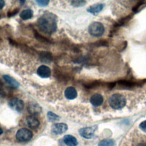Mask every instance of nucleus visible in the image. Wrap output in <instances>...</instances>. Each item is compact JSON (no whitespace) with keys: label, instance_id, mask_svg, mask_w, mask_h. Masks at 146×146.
<instances>
[{"label":"nucleus","instance_id":"obj_8","mask_svg":"<svg viewBox=\"0 0 146 146\" xmlns=\"http://www.w3.org/2000/svg\"><path fill=\"white\" fill-rule=\"evenodd\" d=\"M67 129L68 126L64 123H55L52 125V131L56 135H61L64 133L67 130Z\"/></svg>","mask_w":146,"mask_h":146},{"label":"nucleus","instance_id":"obj_14","mask_svg":"<svg viewBox=\"0 0 146 146\" xmlns=\"http://www.w3.org/2000/svg\"><path fill=\"white\" fill-rule=\"evenodd\" d=\"M28 111L29 113L33 115H37L42 111V108L40 106L36 103H31L28 106Z\"/></svg>","mask_w":146,"mask_h":146},{"label":"nucleus","instance_id":"obj_26","mask_svg":"<svg viewBox=\"0 0 146 146\" xmlns=\"http://www.w3.org/2000/svg\"><path fill=\"white\" fill-rule=\"evenodd\" d=\"M5 5V2L3 0H0V10L2 9Z\"/></svg>","mask_w":146,"mask_h":146},{"label":"nucleus","instance_id":"obj_6","mask_svg":"<svg viewBox=\"0 0 146 146\" xmlns=\"http://www.w3.org/2000/svg\"><path fill=\"white\" fill-rule=\"evenodd\" d=\"M9 106L13 110L17 112H20L23 109L24 103L22 100L14 98L9 101Z\"/></svg>","mask_w":146,"mask_h":146},{"label":"nucleus","instance_id":"obj_3","mask_svg":"<svg viewBox=\"0 0 146 146\" xmlns=\"http://www.w3.org/2000/svg\"><path fill=\"white\" fill-rule=\"evenodd\" d=\"M104 31V26L102 23L99 22H94L88 27V32L93 36H100L103 35Z\"/></svg>","mask_w":146,"mask_h":146},{"label":"nucleus","instance_id":"obj_5","mask_svg":"<svg viewBox=\"0 0 146 146\" xmlns=\"http://www.w3.org/2000/svg\"><path fill=\"white\" fill-rule=\"evenodd\" d=\"M144 82L142 81L137 82L132 80H120L117 82H116V85L117 84L119 88H131L136 86H140L143 84Z\"/></svg>","mask_w":146,"mask_h":146},{"label":"nucleus","instance_id":"obj_7","mask_svg":"<svg viewBox=\"0 0 146 146\" xmlns=\"http://www.w3.org/2000/svg\"><path fill=\"white\" fill-rule=\"evenodd\" d=\"M97 126L84 127L79 129V132L81 136L85 139H91L93 137L95 131L96 129Z\"/></svg>","mask_w":146,"mask_h":146},{"label":"nucleus","instance_id":"obj_21","mask_svg":"<svg viewBox=\"0 0 146 146\" xmlns=\"http://www.w3.org/2000/svg\"><path fill=\"white\" fill-rule=\"evenodd\" d=\"M86 2L84 1H82V0H75V1H72L71 2V4L72 6L74 7H81L84 6L86 4Z\"/></svg>","mask_w":146,"mask_h":146},{"label":"nucleus","instance_id":"obj_19","mask_svg":"<svg viewBox=\"0 0 146 146\" xmlns=\"http://www.w3.org/2000/svg\"><path fill=\"white\" fill-rule=\"evenodd\" d=\"M114 141L112 139H106L99 142L98 146H114Z\"/></svg>","mask_w":146,"mask_h":146},{"label":"nucleus","instance_id":"obj_24","mask_svg":"<svg viewBox=\"0 0 146 146\" xmlns=\"http://www.w3.org/2000/svg\"><path fill=\"white\" fill-rule=\"evenodd\" d=\"M139 128L144 132L146 133V120L142 121L139 124Z\"/></svg>","mask_w":146,"mask_h":146},{"label":"nucleus","instance_id":"obj_13","mask_svg":"<svg viewBox=\"0 0 146 146\" xmlns=\"http://www.w3.org/2000/svg\"><path fill=\"white\" fill-rule=\"evenodd\" d=\"M77 95V91L73 87H68L65 90L64 95L66 98L69 100L74 99L76 98Z\"/></svg>","mask_w":146,"mask_h":146},{"label":"nucleus","instance_id":"obj_25","mask_svg":"<svg viewBox=\"0 0 146 146\" xmlns=\"http://www.w3.org/2000/svg\"><path fill=\"white\" fill-rule=\"evenodd\" d=\"M18 11V10L16 11V9H15L14 10H13V11H11V12H9V13H8V16H9V17H12V16L14 15L15 14H16V13H17Z\"/></svg>","mask_w":146,"mask_h":146},{"label":"nucleus","instance_id":"obj_12","mask_svg":"<svg viewBox=\"0 0 146 146\" xmlns=\"http://www.w3.org/2000/svg\"><path fill=\"white\" fill-rule=\"evenodd\" d=\"M26 123L31 128H36L39 125V120L33 116H29L26 117Z\"/></svg>","mask_w":146,"mask_h":146},{"label":"nucleus","instance_id":"obj_20","mask_svg":"<svg viewBox=\"0 0 146 146\" xmlns=\"http://www.w3.org/2000/svg\"><path fill=\"white\" fill-rule=\"evenodd\" d=\"M47 117H48V120L51 121H58V120H60V117L58 115H57L56 114H55L51 111L48 112Z\"/></svg>","mask_w":146,"mask_h":146},{"label":"nucleus","instance_id":"obj_2","mask_svg":"<svg viewBox=\"0 0 146 146\" xmlns=\"http://www.w3.org/2000/svg\"><path fill=\"white\" fill-rule=\"evenodd\" d=\"M109 104L114 110H120L123 108L126 104L125 97L120 94H114L109 99Z\"/></svg>","mask_w":146,"mask_h":146},{"label":"nucleus","instance_id":"obj_10","mask_svg":"<svg viewBox=\"0 0 146 146\" xmlns=\"http://www.w3.org/2000/svg\"><path fill=\"white\" fill-rule=\"evenodd\" d=\"M104 4L98 3L89 6L87 9V11L88 13H91L92 14H96L100 12L104 8Z\"/></svg>","mask_w":146,"mask_h":146},{"label":"nucleus","instance_id":"obj_4","mask_svg":"<svg viewBox=\"0 0 146 146\" xmlns=\"http://www.w3.org/2000/svg\"><path fill=\"white\" fill-rule=\"evenodd\" d=\"M15 137L17 140L20 142H27L32 139L33 133L28 129L21 128L17 132Z\"/></svg>","mask_w":146,"mask_h":146},{"label":"nucleus","instance_id":"obj_17","mask_svg":"<svg viewBox=\"0 0 146 146\" xmlns=\"http://www.w3.org/2000/svg\"><path fill=\"white\" fill-rule=\"evenodd\" d=\"M21 18L23 20L31 19L33 16V11L31 9H26L22 11L19 15Z\"/></svg>","mask_w":146,"mask_h":146},{"label":"nucleus","instance_id":"obj_27","mask_svg":"<svg viewBox=\"0 0 146 146\" xmlns=\"http://www.w3.org/2000/svg\"><path fill=\"white\" fill-rule=\"evenodd\" d=\"M3 133V130H2V129L1 128V127H0V135L2 134Z\"/></svg>","mask_w":146,"mask_h":146},{"label":"nucleus","instance_id":"obj_18","mask_svg":"<svg viewBox=\"0 0 146 146\" xmlns=\"http://www.w3.org/2000/svg\"><path fill=\"white\" fill-rule=\"evenodd\" d=\"M3 78L5 80L6 82H7L8 84H9L10 86L14 87H18L19 84L16 80H15L13 78L7 75H3Z\"/></svg>","mask_w":146,"mask_h":146},{"label":"nucleus","instance_id":"obj_9","mask_svg":"<svg viewBox=\"0 0 146 146\" xmlns=\"http://www.w3.org/2000/svg\"><path fill=\"white\" fill-rule=\"evenodd\" d=\"M51 70L50 68L44 65H42L39 66L37 70L38 75L42 78H49L51 75Z\"/></svg>","mask_w":146,"mask_h":146},{"label":"nucleus","instance_id":"obj_15","mask_svg":"<svg viewBox=\"0 0 146 146\" xmlns=\"http://www.w3.org/2000/svg\"><path fill=\"white\" fill-rule=\"evenodd\" d=\"M63 141L67 146H76L78 145L76 139L71 135H65L63 137Z\"/></svg>","mask_w":146,"mask_h":146},{"label":"nucleus","instance_id":"obj_22","mask_svg":"<svg viewBox=\"0 0 146 146\" xmlns=\"http://www.w3.org/2000/svg\"><path fill=\"white\" fill-rule=\"evenodd\" d=\"M144 5V1H139L137 3H136L134 7L132 9V10L134 13H136L138 11V10H139V9L140 8V7Z\"/></svg>","mask_w":146,"mask_h":146},{"label":"nucleus","instance_id":"obj_23","mask_svg":"<svg viewBox=\"0 0 146 146\" xmlns=\"http://www.w3.org/2000/svg\"><path fill=\"white\" fill-rule=\"evenodd\" d=\"M36 2L38 3L39 6H46L48 4L49 1L47 0H39V1H36Z\"/></svg>","mask_w":146,"mask_h":146},{"label":"nucleus","instance_id":"obj_11","mask_svg":"<svg viewBox=\"0 0 146 146\" xmlns=\"http://www.w3.org/2000/svg\"><path fill=\"white\" fill-rule=\"evenodd\" d=\"M90 102L95 107L100 106L103 102V97L99 94H94L90 98Z\"/></svg>","mask_w":146,"mask_h":146},{"label":"nucleus","instance_id":"obj_16","mask_svg":"<svg viewBox=\"0 0 146 146\" xmlns=\"http://www.w3.org/2000/svg\"><path fill=\"white\" fill-rule=\"evenodd\" d=\"M132 18V15H127L120 19H119L117 22H116L114 25H113V29H112V31L114 32V31H115L116 30L117 28H118L119 27H120L124 25H125L127 22H128Z\"/></svg>","mask_w":146,"mask_h":146},{"label":"nucleus","instance_id":"obj_1","mask_svg":"<svg viewBox=\"0 0 146 146\" xmlns=\"http://www.w3.org/2000/svg\"><path fill=\"white\" fill-rule=\"evenodd\" d=\"M37 24L42 31L51 34L56 30L57 18L53 13H44L38 19Z\"/></svg>","mask_w":146,"mask_h":146}]
</instances>
